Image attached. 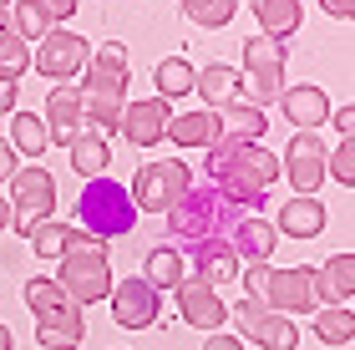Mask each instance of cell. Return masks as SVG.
Returning a JSON list of instances; mask_svg holds the SVG:
<instances>
[{
  "mask_svg": "<svg viewBox=\"0 0 355 350\" xmlns=\"http://www.w3.org/2000/svg\"><path fill=\"white\" fill-rule=\"evenodd\" d=\"M208 173H214V188L234 209H259L269 198L274 178H279V163L259 148V142H229L218 137L208 148Z\"/></svg>",
  "mask_w": 355,
  "mask_h": 350,
  "instance_id": "6da1fadb",
  "label": "cell"
},
{
  "mask_svg": "<svg viewBox=\"0 0 355 350\" xmlns=\"http://www.w3.org/2000/svg\"><path fill=\"white\" fill-rule=\"evenodd\" d=\"M163 218H168V234L193 249V244H203V238H229V229L244 218V209H234V203L208 183V188H188Z\"/></svg>",
  "mask_w": 355,
  "mask_h": 350,
  "instance_id": "7a4b0ae2",
  "label": "cell"
},
{
  "mask_svg": "<svg viewBox=\"0 0 355 350\" xmlns=\"http://www.w3.org/2000/svg\"><path fill=\"white\" fill-rule=\"evenodd\" d=\"M76 218H82V234L92 238H122L137 229V209H132V193L112 178H87L82 198H76Z\"/></svg>",
  "mask_w": 355,
  "mask_h": 350,
  "instance_id": "3957f363",
  "label": "cell"
},
{
  "mask_svg": "<svg viewBox=\"0 0 355 350\" xmlns=\"http://www.w3.org/2000/svg\"><path fill=\"white\" fill-rule=\"evenodd\" d=\"M26 305L36 310V335H41V345H82L87 320H82V310L56 290V279H31L26 284Z\"/></svg>",
  "mask_w": 355,
  "mask_h": 350,
  "instance_id": "277c9868",
  "label": "cell"
},
{
  "mask_svg": "<svg viewBox=\"0 0 355 350\" xmlns=\"http://www.w3.org/2000/svg\"><path fill=\"white\" fill-rule=\"evenodd\" d=\"M244 76L249 82H239L234 102H249L259 112H269V102L284 97V46L269 36H249L244 41Z\"/></svg>",
  "mask_w": 355,
  "mask_h": 350,
  "instance_id": "5b68a950",
  "label": "cell"
},
{
  "mask_svg": "<svg viewBox=\"0 0 355 350\" xmlns=\"http://www.w3.org/2000/svg\"><path fill=\"white\" fill-rule=\"evenodd\" d=\"M51 213H56V178L46 168H15V178H10V229L26 238Z\"/></svg>",
  "mask_w": 355,
  "mask_h": 350,
  "instance_id": "8992f818",
  "label": "cell"
},
{
  "mask_svg": "<svg viewBox=\"0 0 355 350\" xmlns=\"http://www.w3.org/2000/svg\"><path fill=\"white\" fill-rule=\"evenodd\" d=\"M188 188H193V173L183 163H148V168H137L127 193H132V209H142V213H168Z\"/></svg>",
  "mask_w": 355,
  "mask_h": 350,
  "instance_id": "52a82bcc",
  "label": "cell"
},
{
  "mask_svg": "<svg viewBox=\"0 0 355 350\" xmlns=\"http://www.w3.org/2000/svg\"><path fill=\"white\" fill-rule=\"evenodd\" d=\"M112 269H107V254H61V274H56V290L71 299L76 310L96 305V299L112 295Z\"/></svg>",
  "mask_w": 355,
  "mask_h": 350,
  "instance_id": "ba28073f",
  "label": "cell"
},
{
  "mask_svg": "<svg viewBox=\"0 0 355 350\" xmlns=\"http://www.w3.org/2000/svg\"><path fill=\"white\" fill-rule=\"evenodd\" d=\"M259 310H274V315H310L320 299H315V269H269L264 290L249 299Z\"/></svg>",
  "mask_w": 355,
  "mask_h": 350,
  "instance_id": "9c48e42d",
  "label": "cell"
},
{
  "mask_svg": "<svg viewBox=\"0 0 355 350\" xmlns=\"http://www.w3.org/2000/svg\"><path fill=\"white\" fill-rule=\"evenodd\" d=\"M87 56H92V46L76 36V30H46L41 46H36V56H31V67H36L46 82H67V76H76L87 67Z\"/></svg>",
  "mask_w": 355,
  "mask_h": 350,
  "instance_id": "30bf717a",
  "label": "cell"
},
{
  "mask_svg": "<svg viewBox=\"0 0 355 350\" xmlns=\"http://www.w3.org/2000/svg\"><path fill=\"white\" fill-rule=\"evenodd\" d=\"M279 173L295 183V198H315V188L325 183V142H320V132H295L289 137Z\"/></svg>",
  "mask_w": 355,
  "mask_h": 350,
  "instance_id": "8fae6325",
  "label": "cell"
},
{
  "mask_svg": "<svg viewBox=\"0 0 355 350\" xmlns=\"http://www.w3.org/2000/svg\"><path fill=\"white\" fill-rule=\"evenodd\" d=\"M234 325H239V335L254 340L259 350H295L300 345V330L289 325V315H274V310H259V305H234Z\"/></svg>",
  "mask_w": 355,
  "mask_h": 350,
  "instance_id": "7c38bea8",
  "label": "cell"
},
{
  "mask_svg": "<svg viewBox=\"0 0 355 350\" xmlns=\"http://www.w3.org/2000/svg\"><path fill=\"white\" fill-rule=\"evenodd\" d=\"M107 299H112V320H117L122 330H148V325H157V290L142 274L112 284Z\"/></svg>",
  "mask_w": 355,
  "mask_h": 350,
  "instance_id": "4fadbf2b",
  "label": "cell"
},
{
  "mask_svg": "<svg viewBox=\"0 0 355 350\" xmlns=\"http://www.w3.org/2000/svg\"><path fill=\"white\" fill-rule=\"evenodd\" d=\"M82 71H87L82 91H96V97H122V91H127V46L122 41H102L87 56Z\"/></svg>",
  "mask_w": 355,
  "mask_h": 350,
  "instance_id": "5bb4252c",
  "label": "cell"
},
{
  "mask_svg": "<svg viewBox=\"0 0 355 350\" xmlns=\"http://www.w3.org/2000/svg\"><path fill=\"white\" fill-rule=\"evenodd\" d=\"M168 122H173V107H168L163 97H148V102L122 107L117 132L132 142V148H153V142H163V137H168Z\"/></svg>",
  "mask_w": 355,
  "mask_h": 350,
  "instance_id": "9a60e30c",
  "label": "cell"
},
{
  "mask_svg": "<svg viewBox=\"0 0 355 350\" xmlns=\"http://www.w3.org/2000/svg\"><path fill=\"white\" fill-rule=\"evenodd\" d=\"M178 310H183V320L193 330H223V320H229V305H223L218 290H208L203 279H183L178 284Z\"/></svg>",
  "mask_w": 355,
  "mask_h": 350,
  "instance_id": "2e32d148",
  "label": "cell"
},
{
  "mask_svg": "<svg viewBox=\"0 0 355 350\" xmlns=\"http://www.w3.org/2000/svg\"><path fill=\"white\" fill-rule=\"evenodd\" d=\"M188 254H193V269H198L193 279H203L208 290H223V284H234L239 269H244V264H239V254L229 249V238H203V244H193Z\"/></svg>",
  "mask_w": 355,
  "mask_h": 350,
  "instance_id": "e0dca14e",
  "label": "cell"
},
{
  "mask_svg": "<svg viewBox=\"0 0 355 350\" xmlns=\"http://www.w3.org/2000/svg\"><path fill=\"white\" fill-rule=\"evenodd\" d=\"M46 137H51V142H71L76 132H82V87H67V82H61V87H51V97H46Z\"/></svg>",
  "mask_w": 355,
  "mask_h": 350,
  "instance_id": "ac0fdd59",
  "label": "cell"
},
{
  "mask_svg": "<svg viewBox=\"0 0 355 350\" xmlns=\"http://www.w3.org/2000/svg\"><path fill=\"white\" fill-rule=\"evenodd\" d=\"M229 249L239 254V264H269V254L279 249V234H274V224L269 218H254V213H244L239 224L229 229Z\"/></svg>",
  "mask_w": 355,
  "mask_h": 350,
  "instance_id": "d6986e66",
  "label": "cell"
},
{
  "mask_svg": "<svg viewBox=\"0 0 355 350\" xmlns=\"http://www.w3.org/2000/svg\"><path fill=\"white\" fill-rule=\"evenodd\" d=\"M355 295V254H330L325 269H315V299H325L330 310H350Z\"/></svg>",
  "mask_w": 355,
  "mask_h": 350,
  "instance_id": "ffe728a7",
  "label": "cell"
},
{
  "mask_svg": "<svg viewBox=\"0 0 355 350\" xmlns=\"http://www.w3.org/2000/svg\"><path fill=\"white\" fill-rule=\"evenodd\" d=\"M279 107H284L289 127H300V132H315V127L330 122V102H325V91H320V87H284Z\"/></svg>",
  "mask_w": 355,
  "mask_h": 350,
  "instance_id": "44dd1931",
  "label": "cell"
},
{
  "mask_svg": "<svg viewBox=\"0 0 355 350\" xmlns=\"http://www.w3.org/2000/svg\"><path fill=\"white\" fill-rule=\"evenodd\" d=\"M254 21H259V36L269 41H289L304 26V6L300 0H249Z\"/></svg>",
  "mask_w": 355,
  "mask_h": 350,
  "instance_id": "7402d4cb",
  "label": "cell"
},
{
  "mask_svg": "<svg viewBox=\"0 0 355 350\" xmlns=\"http://www.w3.org/2000/svg\"><path fill=\"white\" fill-rule=\"evenodd\" d=\"M67 152H71V168L82 173V178H107V168H112V148H107V137H102V132L82 127V132L67 142Z\"/></svg>",
  "mask_w": 355,
  "mask_h": 350,
  "instance_id": "603a6c76",
  "label": "cell"
},
{
  "mask_svg": "<svg viewBox=\"0 0 355 350\" xmlns=\"http://www.w3.org/2000/svg\"><path fill=\"white\" fill-rule=\"evenodd\" d=\"M214 117H218V137H229V142H259L264 127H269V117L249 102H229V107H218Z\"/></svg>",
  "mask_w": 355,
  "mask_h": 350,
  "instance_id": "cb8c5ba5",
  "label": "cell"
},
{
  "mask_svg": "<svg viewBox=\"0 0 355 350\" xmlns=\"http://www.w3.org/2000/svg\"><path fill=\"white\" fill-rule=\"evenodd\" d=\"M239 82H244V76H239V67H223V61H214V67H203L198 76H193V91H198V97L214 107H229L234 97H239Z\"/></svg>",
  "mask_w": 355,
  "mask_h": 350,
  "instance_id": "d4e9b609",
  "label": "cell"
},
{
  "mask_svg": "<svg viewBox=\"0 0 355 350\" xmlns=\"http://www.w3.org/2000/svg\"><path fill=\"white\" fill-rule=\"evenodd\" d=\"M320 229H325V203L320 198H289L279 209V224H274V234H295V238H315Z\"/></svg>",
  "mask_w": 355,
  "mask_h": 350,
  "instance_id": "484cf974",
  "label": "cell"
},
{
  "mask_svg": "<svg viewBox=\"0 0 355 350\" xmlns=\"http://www.w3.org/2000/svg\"><path fill=\"white\" fill-rule=\"evenodd\" d=\"M168 137L178 148H214L218 142V117L214 112H183L168 122Z\"/></svg>",
  "mask_w": 355,
  "mask_h": 350,
  "instance_id": "4316f807",
  "label": "cell"
},
{
  "mask_svg": "<svg viewBox=\"0 0 355 350\" xmlns=\"http://www.w3.org/2000/svg\"><path fill=\"white\" fill-rule=\"evenodd\" d=\"M193 71L183 56H168V61H157V71H153V82H157V97L173 102V97H183V91H193Z\"/></svg>",
  "mask_w": 355,
  "mask_h": 350,
  "instance_id": "83f0119b",
  "label": "cell"
},
{
  "mask_svg": "<svg viewBox=\"0 0 355 350\" xmlns=\"http://www.w3.org/2000/svg\"><path fill=\"white\" fill-rule=\"evenodd\" d=\"M153 284V290H178L183 284V254L178 249H153L148 254V274H142Z\"/></svg>",
  "mask_w": 355,
  "mask_h": 350,
  "instance_id": "f1b7e54d",
  "label": "cell"
},
{
  "mask_svg": "<svg viewBox=\"0 0 355 350\" xmlns=\"http://www.w3.org/2000/svg\"><path fill=\"white\" fill-rule=\"evenodd\" d=\"M10 148L26 152V157H41L46 148H51V137H46V122L31 117V112H21V117L10 122Z\"/></svg>",
  "mask_w": 355,
  "mask_h": 350,
  "instance_id": "f546056e",
  "label": "cell"
},
{
  "mask_svg": "<svg viewBox=\"0 0 355 350\" xmlns=\"http://www.w3.org/2000/svg\"><path fill=\"white\" fill-rule=\"evenodd\" d=\"M10 30L21 41H41L51 30V15H46L41 0H21V6H10Z\"/></svg>",
  "mask_w": 355,
  "mask_h": 350,
  "instance_id": "4dcf8cb0",
  "label": "cell"
},
{
  "mask_svg": "<svg viewBox=\"0 0 355 350\" xmlns=\"http://www.w3.org/2000/svg\"><path fill=\"white\" fill-rule=\"evenodd\" d=\"M178 6H183V15L193 26H229L234 21V10H239V0H178Z\"/></svg>",
  "mask_w": 355,
  "mask_h": 350,
  "instance_id": "1f68e13d",
  "label": "cell"
},
{
  "mask_svg": "<svg viewBox=\"0 0 355 350\" xmlns=\"http://www.w3.org/2000/svg\"><path fill=\"white\" fill-rule=\"evenodd\" d=\"M315 335L325 345H350L355 340V315L350 310H320L315 315Z\"/></svg>",
  "mask_w": 355,
  "mask_h": 350,
  "instance_id": "d6a6232c",
  "label": "cell"
},
{
  "mask_svg": "<svg viewBox=\"0 0 355 350\" xmlns=\"http://www.w3.org/2000/svg\"><path fill=\"white\" fill-rule=\"evenodd\" d=\"M26 238H31V254H41V259H61L67 254V224H56V218L36 224Z\"/></svg>",
  "mask_w": 355,
  "mask_h": 350,
  "instance_id": "836d02e7",
  "label": "cell"
},
{
  "mask_svg": "<svg viewBox=\"0 0 355 350\" xmlns=\"http://www.w3.org/2000/svg\"><path fill=\"white\" fill-rule=\"evenodd\" d=\"M26 71H31V51H26V41L10 30V36L0 41V82H21Z\"/></svg>",
  "mask_w": 355,
  "mask_h": 350,
  "instance_id": "e575fe53",
  "label": "cell"
},
{
  "mask_svg": "<svg viewBox=\"0 0 355 350\" xmlns=\"http://www.w3.org/2000/svg\"><path fill=\"white\" fill-rule=\"evenodd\" d=\"M325 178H335L340 188H355V137H340V148L325 152Z\"/></svg>",
  "mask_w": 355,
  "mask_h": 350,
  "instance_id": "d590c367",
  "label": "cell"
},
{
  "mask_svg": "<svg viewBox=\"0 0 355 350\" xmlns=\"http://www.w3.org/2000/svg\"><path fill=\"white\" fill-rule=\"evenodd\" d=\"M67 254H107V244L92 238V234H82V229H67Z\"/></svg>",
  "mask_w": 355,
  "mask_h": 350,
  "instance_id": "8d00e7d4",
  "label": "cell"
},
{
  "mask_svg": "<svg viewBox=\"0 0 355 350\" xmlns=\"http://www.w3.org/2000/svg\"><path fill=\"white\" fill-rule=\"evenodd\" d=\"M15 168H21V157H15V148L6 137H0V183H10L15 178Z\"/></svg>",
  "mask_w": 355,
  "mask_h": 350,
  "instance_id": "74e56055",
  "label": "cell"
},
{
  "mask_svg": "<svg viewBox=\"0 0 355 350\" xmlns=\"http://www.w3.org/2000/svg\"><path fill=\"white\" fill-rule=\"evenodd\" d=\"M46 6V15H51V21H67V15H76V6H82V0H41Z\"/></svg>",
  "mask_w": 355,
  "mask_h": 350,
  "instance_id": "f35d334b",
  "label": "cell"
},
{
  "mask_svg": "<svg viewBox=\"0 0 355 350\" xmlns=\"http://www.w3.org/2000/svg\"><path fill=\"white\" fill-rule=\"evenodd\" d=\"M325 6V15H335V21H350L355 15V0H320Z\"/></svg>",
  "mask_w": 355,
  "mask_h": 350,
  "instance_id": "ab89813d",
  "label": "cell"
},
{
  "mask_svg": "<svg viewBox=\"0 0 355 350\" xmlns=\"http://www.w3.org/2000/svg\"><path fill=\"white\" fill-rule=\"evenodd\" d=\"M330 122H335V127H340V137H350V127H355V107L345 102V107H340V112H330Z\"/></svg>",
  "mask_w": 355,
  "mask_h": 350,
  "instance_id": "60d3db41",
  "label": "cell"
},
{
  "mask_svg": "<svg viewBox=\"0 0 355 350\" xmlns=\"http://www.w3.org/2000/svg\"><path fill=\"white\" fill-rule=\"evenodd\" d=\"M15 91H21L15 82H0V117H10V112H15Z\"/></svg>",
  "mask_w": 355,
  "mask_h": 350,
  "instance_id": "b9f144b4",
  "label": "cell"
},
{
  "mask_svg": "<svg viewBox=\"0 0 355 350\" xmlns=\"http://www.w3.org/2000/svg\"><path fill=\"white\" fill-rule=\"evenodd\" d=\"M203 350H244V345H239V335H208Z\"/></svg>",
  "mask_w": 355,
  "mask_h": 350,
  "instance_id": "7bdbcfd3",
  "label": "cell"
},
{
  "mask_svg": "<svg viewBox=\"0 0 355 350\" xmlns=\"http://www.w3.org/2000/svg\"><path fill=\"white\" fill-rule=\"evenodd\" d=\"M10 36V6H0V41Z\"/></svg>",
  "mask_w": 355,
  "mask_h": 350,
  "instance_id": "ee69618b",
  "label": "cell"
},
{
  "mask_svg": "<svg viewBox=\"0 0 355 350\" xmlns=\"http://www.w3.org/2000/svg\"><path fill=\"white\" fill-rule=\"evenodd\" d=\"M0 229H10V198H0Z\"/></svg>",
  "mask_w": 355,
  "mask_h": 350,
  "instance_id": "f6af8a7d",
  "label": "cell"
},
{
  "mask_svg": "<svg viewBox=\"0 0 355 350\" xmlns=\"http://www.w3.org/2000/svg\"><path fill=\"white\" fill-rule=\"evenodd\" d=\"M0 350H10V325H0Z\"/></svg>",
  "mask_w": 355,
  "mask_h": 350,
  "instance_id": "bcb514c9",
  "label": "cell"
},
{
  "mask_svg": "<svg viewBox=\"0 0 355 350\" xmlns=\"http://www.w3.org/2000/svg\"><path fill=\"white\" fill-rule=\"evenodd\" d=\"M46 350H82V345H46Z\"/></svg>",
  "mask_w": 355,
  "mask_h": 350,
  "instance_id": "7dc6e473",
  "label": "cell"
},
{
  "mask_svg": "<svg viewBox=\"0 0 355 350\" xmlns=\"http://www.w3.org/2000/svg\"><path fill=\"white\" fill-rule=\"evenodd\" d=\"M0 6H15V0H0Z\"/></svg>",
  "mask_w": 355,
  "mask_h": 350,
  "instance_id": "c3c4849f",
  "label": "cell"
}]
</instances>
